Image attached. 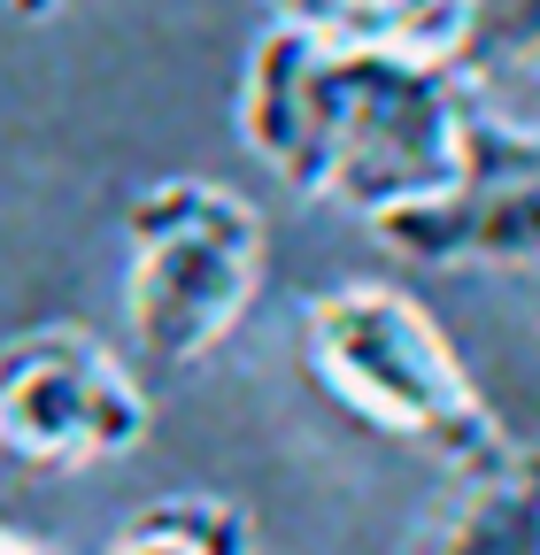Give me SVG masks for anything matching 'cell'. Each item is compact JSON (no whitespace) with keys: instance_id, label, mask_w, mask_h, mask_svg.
I'll return each mask as SVG.
<instances>
[{"instance_id":"1","label":"cell","mask_w":540,"mask_h":555,"mask_svg":"<svg viewBox=\"0 0 540 555\" xmlns=\"http://www.w3.org/2000/svg\"><path fill=\"white\" fill-rule=\"evenodd\" d=\"M232 124L286 193L371 232L440 201L479 147V124L463 116L433 54L309 39L286 24L255 31L232 86Z\"/></svg>"},{"instance_id":"2","label":"cell","mask_w":540,"mask_h":555,"mask_svg":"<svg viewBox=\"0 0 540 555\" xmlns=\"http://www.w3.org/2000/svg\"><path fill=\"white\" fill-rule=\"evenodd\" d=\"M294 356H301V378L348 425L410 455H433L440 470H471L510 440L502 409L471 378L463 347L440 332V317L386 278L317 286L294 317Z\"/></svg>"},{"instance_id":"3","label":"cell","mask_w":540,"mask_h":555,"mask_svg":"<svg viewBox=\"0 0 540 555\" xmlns=\"http://www.w3.org/2000/svg\"><path fill=\"white\" fill-rule=\"evenodd\" d=\"M262 278L270 232L247 193L193 170L147 178L124 201V356L155 378L201 371L255 317Z\"/></svg>"},{"instance_id":"4","label":"cell","mask_w":540,"mask_h":555,"mask_svg":"<svg viewBox=\"0 0 540 555\" xmlns=\"http://www.w3.org/2000/svg\"><path fill=\"white\" fill-rule=\"evenodd\" d=\"M155 425L147 371L86 324H31L0 339V455L24 470H108Z\"/></svg>"},{"instance_id":"5","label":"cell","mask_w":540,"mask_h":555,"mask_svg":"<svg viewBox=\"0 0 540 555\" xmlns=\"http://www.w3.org/2000/svg\"><path fill=\"white\" fill-rule=\"evenodd\" d=\"M378 247H394L417 270H502V278H540V139H494L479 131L463 178L378 224Z\"/></svg>"},{"instance_id":"6","label":"cell","mask_w":540,"mask_h":555,"mask_svg":"<svg viewBox=\"0 0 540 555\" xmlns=\"http://www.w3.org/2000/svg\"><path fill=\"white\" fill-rule=\"evenodd\" d=\"M440 69L494 139H540V0H455Z\"/></svg>"},{"instance_id":"7","label":"cell","mask_w":540,"mask_h":555,"mask_svg":"<svg viewBox=\"0 0 540 555\" xmlns=\"http://www.w3.org/2000/svg\"><path fill=\"white\" fill-rule=\"evenodd\" d=\"M425 555H540V440L510 433L494 455L455 470Z\"/></svg>"},{"instance_id":"8","label":"cell","mask_w":540,"mask_h":555,"mask_svg":"<svg viewBox=\"0 0 540 555\" xmlns=\"http://www.w3.org/2000/svg\"><path fill=\"white\" fill-rule=\"evenodd\" d=\"M270 24L309 31V39H348V47H394V54H433L455 31V0H262Z\"/></svg>"},{"instance_id":"9","label":"cell","mask_w":540,"mask_h":555,"mask_svg":"<svg viewBox=\"0 0 540 555\" xmlns=\"http://www.w3.org/2000/svg\"><path fill=\"white\" fill-rule=\"evenodd\" d=\"M108 555H255V525L224 494H163L116 525Z\"/></svg>"},{"instance_id":"10","label":"cell","mask_w":540,"mask_h":555,"mask_svg":"<svg viewBox=\"0 0 540 555\" xmlns=\"http://www.w3.org/2000/svg\"><path fill=\"white\" fill-rule=\"evenodd\" d=\"M0 555H62L54 540H31V532H9V525H0Z\"/></svg>"},{"instance_id":"11","label":"cell","mask_w":540,"mask_h":555,"mask_svg":"<svg viewBox=\"0 0 540 555\" xmlns=\"http://www.w3.org/2000/svg\"><path fill=\"white\" fill-rule=\"evenodd\" d=\"M0 9H9L16 24H47V16L62 9V0H0Z\"/></svg>"}]
</instances>
